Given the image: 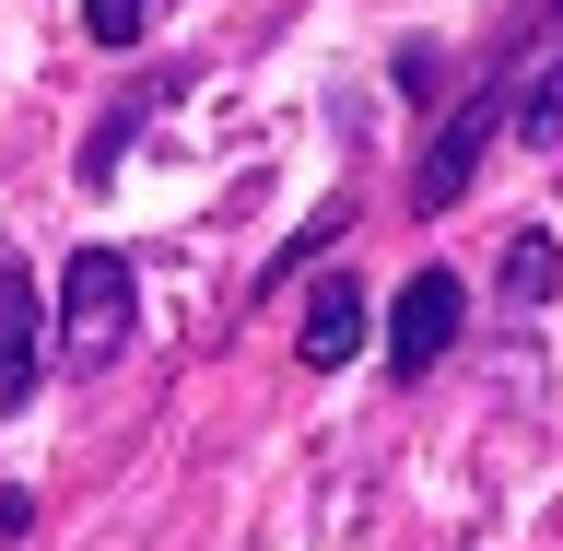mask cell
Returning <instances> with one entry per match:
<instances>
[{
  "label": "cell",
  "instance_id": "1",
  "mask_svg": "<svg viewBox=\"0 0 563 551\" xmlns=\"http://www.w3.org/2000/svg\"><path fill=\"white\" fill-rule=\"evenodd\" d=\"M130 329H141V282H130V258L118 246H70V271H59V364L70 376H106L118 352H130Z\"/></svg>",
  "mask_w": 563,
  "mask_h": 551
},
{
  "label": "cell",
  "instance_id": "2",
  "mask_svg": "<svg viewBox=\"0 0 563 551\" xmlns=\"http://www.w3.org/2000/svg\"><path fill=\"white\" fill-rule=\"evenodd\" d=\"M457 317H470V282L457 271H411V294L387 306V376L411 387V376H434L457 352Z\"/></svg>",
  "mask_w": 563,
  "mask_h": 551
},
{
  "label": "cell",
  "instance_id": "3",
  "mask_svg": "<svg viewBox=\"0 0 563 551\" xmlns=\"http://www.w3.org/2000/svg\"><path fill=\"white\" fill-rule=\"evenodd\" d=\"M493 130H505V82H482V95L434 130V153H422V176H411V211H457V200H470V176H482Z\"/></svg>",
  "mask_w": 563,
  "mask_h": 551
},
{
  "label": "cell",
  "instance_id": "4",
  "mask_svg": "<svg viewBox=\"0 0 563 551\" xmlns=\"http://www.w3.org/2000/svg\"><path fill=\"white\" fill-rule=\"evenodd\" d=\"M35 341H47L35 329V271L0 246V422L24 411V387H35Z\"/></svg>",
  "mask_w": 563,
  "mask_h": 551
},
{
  "label": "cell",
  "instance_id": "5",
  "mask_svg": "<svg viewBox=\"0 0 563 551\" xmlns=\"http://www.w3.org/2000/svg\"><path fill=\"white\" fill-rule=\"evenodd\" d=\"M294 352H306L317 376H329V364H352V352H364V294H352L341 271H329V282H317V294H306V329H294Z\"/></svg>",
  "mask_w": 563,
  "mask_h": 551
},
{
  "label": "cell",
  "instance_id": "6",
  "mask_svg": "<svg viewBox=\"0 0 563 551\" xmlns=\"http://www.w3.org/2000/svg\"><path fill=\"white\" fill-rule=\"evenodd\" d=\"M505 294H517L528 317L552 306V223H528V235H517V258H505Z\"/></svg>",
  "mask_w": 563,
  "mask_h": 551
},
{
  "label": "cell",
  "instance_id": "7",
  "mask_svg": "<svg viewBox=\"0 0 563 551\" xmlns=\"http://www.w3.org/2000/svg\"><path fill=\"white\" fill-rule=\"evenodd\" d=\"M141 24H153V0H82V35H95V47H130Z\"/></svg>",
  "mask_w": 563,
  "mask_h": 551
},
{
  "label": "cell",
  "instance_id": "8",
  "mask_svg": "<svg viewBox=\"0 0 563 551\" xmlns=\"http://www.w3.org/2000/svg\"><path fill=\"white\" fill-rule=\"evenodd\" d=\"M24 517H35V493H24V482H0V540H24Z\"/></svg>",
  "mask_w": 563,
  "mask_h": 551
}]
</instances>
